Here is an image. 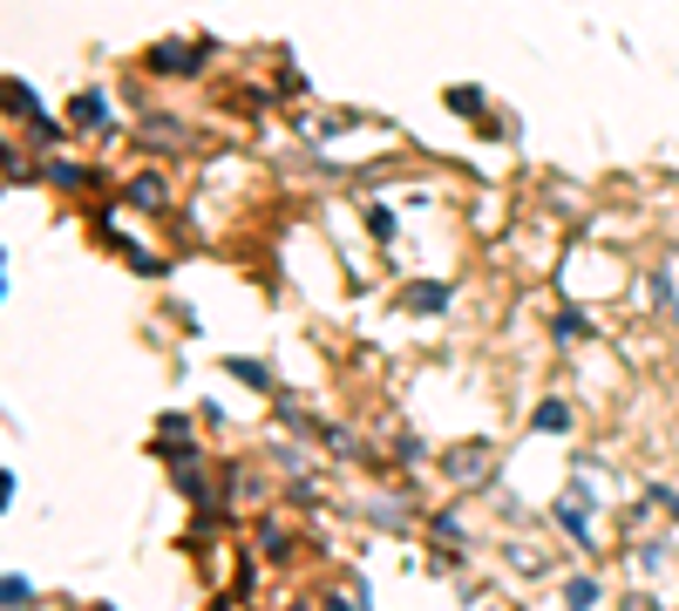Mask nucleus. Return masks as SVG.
<instances>
[{
    "mask_svg": "<svg viewBox=\"0 0 679 611\" xmlns=\"http://www.w3.org/2000/svg\"><path fill=\"white\" fill-rule=\"evenodd\" d=\"M442 469H449L456 489H490V476H496V448H490V441H462V448H449V456H442Z\"/></svg>",
    "mask_w": 679,
    "mask_h": 611,
    "instance_id": "obj_1",
    "label": "nucleus"
},
{
    "mask_svg": "<svg viewBox=\"0 0 679 611\" xmlns=\"http://www.w3.org/2000/svg\"><path fill=\"white\" fill-rule=\"evenodd\" d=\"M150 68H164V75H190V68H197V48H184V41H156V48H150Z\"/></svg>",
    "mask_w": 679,
    "mask_h": 611,
    "instance_id": "obj_2",
    "label": "nucleus"
},
{
    "mask_svg": "<svg viewBox=\"0 0 679 611\" xmlns=\"http://www.w3.org/2000/svg\"><path fill=\"white\" fill-rule=\"evenodd\" d=\"M557 523H565V530H571V537H578V544L591 537V503L578 497V489H571V497H565V503H557Z\"/></svg>",
    "mask_w": 679,
    "mask_h": 611,
    "instance_id": "obj_3",
    "label": "nucleus"
},
{
    "mask_svg": "<svg viewBox=\"0 0 679 611\" xmlns=\"http://www.w3.org/2000/svg\"><path fill=\"white\" fill-rule=\"evenodd\" d=\"M143 143H156V150H177V143H190V137L177 130V122H164V116H150V122H143Z\"/></svg>",
    "mask_w": 679,
    "mask_h": 611,
    "instance_id": "obj_4",
    "label": "nucleus"
},
{
    "mask_svg": "<svg viewBox=\"0 0 679 611\" xmlns=\"http://www.w3.org/2000/svg\"><path fill=\"white\" fill-rule=\"evenodd\" d=\"M68 116H75V122H89V130H102V122H109V116H102V96H96V89H83V96H75V102H68Z\"/></svg>",
    "mask_w": 679,
    "mask_h": 611,
    "instance_id": "obj_5",
    "label": "nucleus"
},
{
    "mask_svg": "<svg viewBox=\"0 0 679 611\" xmlns=\"http://www.w3.org/2000/svg\"><path fill=\"white\" fill-rule=\"evenodd\" d=\"M510 564L524 570V578H537V570H550V557H544L537 544H510Z\"/></svg>",
    "mask_w": 679,
    "mask_h": 611,
    "instance_id": "obj_6",
    "label": "nucleus"
},
{
    "mask_svg": "<svg viewBox=\"0 0 679 611\" xmlns=\"http://www.w3.org/2000/svg\"><path fill=\"white\" fill-rule=\"evenodd\" d=\"M537 428H544V435H565V428H571V407H565V401H544V407H537Z\"/></svg>",
    "mask_w": 679,
    "mask_h": 611,
    "instance_id": "obj_7",
    "label": "nucleus"
},
{
    "mask_svg": "<svg viewBox=\"0 0 679 611\" xmlns=\"http://www.w3.org/2000/svg\"><path fill=\"white\" fill-rule=\"evenodd\" d=\"M408 306H415V313H442V306H449V285H415Z\"/></svg>",
    "mask_w": 679,
    "mask_h": 611,
    "instance_id": "obj_8",
    "label": "nucleus"
},
{
    "mask_svg": "<svg viewBox=\"0 0 679 611\" xmlns=\"http://www.w3.org/2000/svg\"><path fill=\"white\" fill-rule=\"evenodd\" d=\"M653 293H659V299L672 306V319H679V259H672V265H666V272L653 279Z\"/></svg>",
    "mask_w": 679,
    "mask_h": 611,
    "instance_id": "obj_9",
    "label": "nucleus"
},
{
    "mask_svg": "<svg viewBox=\"0 0 679 611\" xmlns=\"http://www.w3.org/2000/svg\"><path fill=\"white\" fill-rule=\"evenodd\" d=\"M557 340H565V347H571V340H591V319H584V313H565V319H557Z\"/></svg>",
    "mask_w": 679,
    "mask_h": 611,
    "instance_id": "obj_10",
    "label": "nucleus"
},
{
    "mask_svg": "<svg viewBox=\"0 0 679 611\" xmlns=\"http://www.w3.org/2000/svg\"><path fill=\"white\" fill-rule=\"evenodd\" d=\"M130 197H136V204H150V211H156V204H164V184H156V177H136V184H130Z\"/></svg>",
    "mask_w": 679,
    "mask_h": 611,
    "instance_id": "obj_11",
    "label": "nucleus"
},
{
    "mask_svg": "<svg viewBox=\"0 0 679 611\" xmlns=\"http://www.w3.org/2000/svg\"><path fill=\"white\" fill-rule=\"evenodd\" d=\"M565 598H571V604H598V578H571Z\"/></svg>",
    "mask_w": 679,
    "mask_h": 611,
    "instance_id": "obj_12",
    "label": "nucleus"
}]
</instances>
